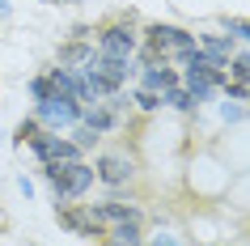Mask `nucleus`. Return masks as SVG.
I'll list each match as a JSON object with an SVG mask.
<instances>
[{
  "mask_svg": "<svg viewBox=\"0 0 250 246\" xmlns=\"http://www.w3.org/2000/svg\"><path fill=\"white\" fill-rule=\"evenodd\" d=\"M42 179L51 182L55 204H72L93 187V166L85 161H60V166H42Z\"/></svg>",
  "mask_w": 250,
  "mask_h": 246,
  "instance_id": "obj_2",
  "label": "nucleus"
},
{
  "mask_svg": "<svg viewBox=\"0 0 250 246\" xmlns=\"http://www.w3.org/2000/svg\"><path fill=\"white\" fill-rule=\"evenodd\" d=\"M136 47H140V34H136L132 22H110L106 30H98V55H110V60H132Z\"/></svg>",
  "mask_w": 250,
  "mask_h": 246,
  "instance_id": "obj_5",
  "label": "nucleus"
},
{
  "mask_svg": "<svg viewBox=\"0 0 250 246\" xmlns=\"http://www.w3.org/2000/svg\"><path fill=\"white\" fill-rule=\"evenodd\" d=\"M140 51V60L145 64H157V60H178L183 64L187 55L195 51V34L191 30H183V26H166V22H153V26L145 30V47H136Z\"/></svg>",
  "mask_w": 250,
  "mask_h": 246,
  "instance_id": "obj_1",
  "label": "nucleus"
},
{
  "mask_svg": "<svg viewBox=\"0 0 250 246\" xmlns=\"http://www.w3.org/2000/svg\"><path fill=\"white\" fill-rule=\"evenodd\" d=\"M132 174H136V161L127 153H102L93 166V179L106 187H123V182H132Z\"/></svg>",
  "mask_w": 250,
  "mask_h": 246,
  "instance_id": "obj_7",
  "label": "nucleus"
},
{
  "mask_svg": "<svg viewBox=\"0 0 250 246\" xmlns=\"http://www.w3.org/2000/svg\"><path fill=\"white\" fill-rule=\"evenodd\" d=\"M148 246H178V242H174V238H153Z\"/></svg>",
  "mask_w": 250,
  "mask_h": 246,
  "instance_id": "obj_18",
  "label": "nucleus"
},
{
  "mask_svg": "<svg viewBox=\"0 0 250 246\" xmlns=\"http://www.w3.org/2000/svg\"><path fill=\"white\" fill-rule=\"evenodd\" d=\"M106 246H145V238H140V221L106 229Z\"/></svg>",
  "mask_w": 250,
  "mask_h": 246,
  "instance_id": "obj_12",
  "label": "nucleus"
},
{
  "mask_svg": "<svg viewBox=\"0 0 250 246\" xmlns=\"http://www.w3.org/2000/svg\"><path fill=\"white\" fill-rule=\"evenodd\" d=\"M161 102H170L174 111H183V115H191V111H195V98H191V93H187L183 85H174V89H166V93H161Z\"/></svg>",
  "mask_w": 250,
  "mask_h": 246,
  "instance_id": "obj_13",
  "label": "nucleus"
},
{
  "mask_svg": "<svg viewBox=\"0 0 250 246\" xmlns=\"http://www.w3.org/2000/svg\"><path fill=\"white\" fill-rule=\"evenodd\" d=\"M4 13H9V0H0V17H4Z\"/></svg>",
  "mask_w": 250,
  "mask_h": 246,
  "instance_id": "obj_19",
  "label": "nucleus"
},
{
  "mask_svg": "<svg viewBox=\"0 0 250 246\" xmlns=\"http://www.w3.org/2000/svg\"><path fill=\"white\" fill-rule=\"evenodd\" d=\"M136 106H140V111H157V106H161V93H153V89L140 85V89H136Z\"/></svg>",
  "mask_w": 250,
  "mask_h": 246,
  "instance_id": "obj_16",
  "label": "nucleus"
},
{
  "mask_svg": "<svg viewBox=\"0 0 250 246\" xmlns=\"http://www.w3.org/2000/svg\"><path fill=\"white\" fill-rule=\"evenodd\" d=\"M39 128H42L39 119H26V123H21V128H17V140L26 144V140H30V136H34V132H39Z\"/></svg>",
  "mask_w": 250,
  "mask_h": 246,
  "instance_id": "obj_17",
  "label": "nucleus"
},
{
  "mask_svg": "<svg viewBox=\"0 0 250 246\" xmlns=\"http://www.w3.org/2000/svg\"><path fill=\"white\" fill-rule=\"evenodd\" d=\"M145 89H153V93H166V89H174V85H183V72H174L166 60H157V64H145V81H140Z\"/></svg>",
  "mask_w": 250,
  "mask_h": 246,
  "instance_id": "obj_9",
  "label": "nucleus"
},
{
  "mask_svg": "<svg viewBox=\"0 0 250 246\" xmlns=\"http://www.w3.org/2000/svg\"><path fill=\"white\" fill-rule=\"evenodd\" d=\"M93 55H98V47H93L89 39H72V43H64V47H60V55H55V60H60V68H72V72H77V68L89 64Z\"/></svg>",
  "mask_w": 250,
  "mask_h": 246,
  "instance_id": "obj_10",
  "label": "nucleus"
},
{
  "mask_svg": "<svg viewBox=\"0 0 250 246\" xmlns=\"http://www.w3.org/2000/svg\"><path fill=\"white\" fill-rule=\"evenodd\" d=\"M60 225L72 233H81V238H106L102 221H98V212H93V204H64L60 208Z\"/></svg>",
  "mask_w": 250,
  "mask_h": 246,
  "instance_id": "obj_6",
  "label": "nucleus"
},
{
  "mask_svg": "<svg viewBox=\"0 0 250 246\" xmlns=\"http://www.w3.org/2000/svg\"><path fill=\"white\" fill-rule=\"evenodd\" d=\"M30 153L39 157L42 166H60V161H81V149L77 140H68V136H60V132H47V128H39L34 136H30Z\"/></svg>",
  "mask_w": 250,
  "mask_h": 246,
  "instance_id": "obj_3",
  "label": "nucleus"
},
{
  "mask_svg": "<svg viewBox=\"0 0 250 246\" xmlns=\"http://www.w3.org/2000/svg\"><path fill=\"white\" fill-rule=\"evenodd\" d=\"M195 47L208 55L212 64L229 68V55H233V34H229V39H221V34H204V39H195Z\"/></svg>",
  "mask_w": 250,
  "mask_h": 246,
  "instance_id": "obj_11",
  "label": "nucleus"
},
{
  "mask_svg": "<svg viewBox=\"0 0 250 246\" xmlns=\"http://www.w3.org/2000/svg\"><path fill=\"white\" fill-rule=\"evenodd\" d=\"M81 111H85V106H81L77 98L51 93V98H42V102L34 106V119H39L47 132H64V128H72V123H81Z\"/></svg>",
  "mask_w": 250,
  "mask_h": 246,
  "instance_id": "obj_4",
  "label": "nucleus"
},
{
  "mask_svg": "<svg viewBox=\"0 0 250 246\" xmlns=\"http://www.w3.org/2000/svg\"><path fill=\"white\" fill-rule=\"evenodd\" d=\"M221 26H225V34H237V39L250 43V22H246V17H225Z\"/></svg>",
  "mask_w": 250,
  "mask_h": 246,
  "instance_id": "obj_15",
  "label": "nucleus"
},
{
  "mask_svg": "<svg viewBox=\"0 0 250 246\" xmlns=\"http://www.w3.org/2000/svg\"><path fill=\"white\" fill-rule=\"evenodd\" d=\"M102 229H115V225H132V221H145V212L132 204V200H106V204H93Z\"/></svg>",
  "mask_w": 250,
  "mask_h": 246,
  "instance_id": "obj_8",
  "label": "nucleus"
},
{
  "mask_svg": "<svg viewBox=\"0 0 250 246\" xmlns=\"http://www.w3.org/2000/svg\"><path fill=\"white\" fill-rule=\"evenodd\" d=\"M233 77H225V81H242V85H250V51L233 55V68H229Z\"/></svg>",
  "mask_w": 250,
  "mask_h": 246,
  "instance_id": "obj_14",
  "label": "nucleus"
},
{
  "mask_svg": "<svg viewBox=\"0 0 250 246\" xmlns=\"http://www.w3.org/2000/svg\"><path fill=\"white\" fill-rule=\"evenodd\" d=\"M51 4H60V0H51Z\"/></svg>",
  "mask_w": 250,
  "mask_h": 246,
  "instance_id": "obj_20",
  "label": "nucleus"
}]
</instances>
